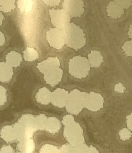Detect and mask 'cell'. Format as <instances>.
<instances>
[{
    "instance_id": "obj_1",
    "label": "cell",
    "mask_w": 132,
    "mask_h": 153,
    "mask_svg": "<svg viewBox=\"0 0 132 153\" xmlns=\"http://www.w3.org/2000/svg\"><path fill=\"white\" fill-rule=\"evenodd\" d=\"M60 62L57 57H49L37 65V68L43 74V78L47 84L55 86L62 79L63 71L60 68Z\"/></svg>"
},
{
    "instance_id": "obj_2",
    "label": "cell",
    "mask_w": 132,
    "mask_h": 153,
    "mask_svg": "<svg viewBox=\"0 0 132 153\" xmlns=\"http://www.w3.org/2000/svg\"><path fill=\"white\" fill-rule=\"evenodd\" d=\"M62 123L65 126L64 136L73 147L85 143L83 130L78 123L76 122L72 115L64 116Z\"/></svg>"
},
{
    "instance_id": "obj_3",
    "label": "cell",
    "mask_w": 132,
    "mask_h": 153,
    "mask_svg": "<svg viewBox=\"0 0 132 153\" xmlns=\"http://www.w3.org/2000/svg\"><path fill=\"white\" fill-rule=\"evenodd\" d=\"M65 44L76 51L83 47L86 43V34L82 29L74 23H70L65 28Z\"/></svg>"
},
{
    "instance_id": "obj_4",
    "label": "cell",
    "mask_w": 132,
    "mask_h": 153,
    "mask_svg": "<svg viewBox=\"0 0 132 153\" xmlns=\"http://www.w3.org/2000/svg\"><path fill=\"white\" fill-rule=\"evenodd\" d=\"M88 93L78 89L72 90L69 94L66 110L70 114L78 115L85 108Z\"/></svg>"
},
{
    "instance_id": "obj_5",
    "label": "cell",
    "mask_w": 132,
    "mask_h": 153,
    "mask_svg": "<svg viewBox=\"0 0 132 153\" xmlns=\"http://www.w3.org/2000/svg\"><path fill=\"white\" fill-rule=\"evenodd\" d=\"M88 59L81 56H76L70 59L69 62V73L77 79L86 78L90 71Z\"/></svg>"
},
{
    "instance_id": "obj_6",
    "label": "cell",
    "mask_w": 132,
    "mask_h": 153,
    "mask_svg": "<svg viewBox=\"0 0 132 153\" xmlns=\"http://www.w3.org/2000/svg\"><path fill=\"white\" fill-rule=\"evenodd\" d=\"M46 39L51 47L60 49L65 44V33L64 29L52 28L47 33Z\"/></svg>"
},
{
    "instance_id": "obj_7",
    "label": "cell",
    "mask_w": 132,
    "mask_h": 153,
    "mask_svg": "<svg viewBox=\"0 0 132 153\" xmlns=\"http://www.w3.org/2000/svg\"><path fill=\"white\" fill-rule=\"evenodd\" d=\"M52 24L56 28L64 29L70 23V16L65 10H52L49 11Z\"/></svg>"
},
{
    "instance_id": "obj_8",
    "label": "cell",
    "mask_w": 132,
    "mask_h": 153,
    "mask_svg": "<svg viewBox=\"0 0 132 153\" xmlns=\"http://www.w3.org/2000/svg\"><path fill=\"white\" fill-rule=\"evenodd\" d=\"M104 98L99 93L91 92L88 93L85 108L89 111L97 112L103 108Z\"/></svg>"
},
{
    "instance_id": "obj_9",
    "label": "cell",
    "mask_w": 132,
    "mask_h": 153,
    "mask_svg": "<svg viewBox=\"0 0 132 153\" xmlns=\"http://www.w3.org/2000/svg\"><path fill=\"white\" fill-rule=\"evenodd\" d=\"M63 6L64 10H66L70 17L80 16L84 12V5L82 1H64Z\"/></svg>"
},
{
    "instance_id": "obj_10",
    "label": "cell",
    "mask_w": 132,
    "mask_h": 153,
    "mask_svg": "<svg viewBox=\"0 0 132 153\" xmlns=\"http://www.w3.org/2000/svg\"><path fill=\"white\" fill-rule=\"evenodd\" d=\"M69 97V93L63 89H56L52 93L51 102L52 105L59 108L66 106Z\"/></svg>"
},
{
    "instance_id": "obj_11",
    "label": "cell",
    "mask_w": 132,
    "mask_h": 153,
    "mask_svg": "<svg viewBox=\"0 0 132 153\" xmlns=\"http://www.w3.org/2000/svg\"><path fill=\"white\" fill-rule=\"evenodd\" d=\"M1 137L8 143L13 142L18 140V133L14 126H6L1 129L0 132Z\"/></svg>"
},
{
    "instance_id": "obj_12",
    "label": "cell",
    "mask_w": 132,
    "mask_h": 153,
    "mask_svg": "<svg viewBox=\"0 0 132 153\" xmlns=\"http://www.w3.org/2000/svg\"><path fill=\"white\" fill-rule=\"evenodd\" d=\"M108 16L113 19L120 18L124 13L123 8L115 1H111L106 8Z\"/></svg>"
},
{
    "instance_id": "obj_13",
    "label": "cell",
    "mask_w": 132,
    "mask_h": 153,
    "mask_svg": "<svg viewBox=\"0 0 132 153\" xmlns=\"http://www.w3.org/2000/svg\"><path fill=\"white\" fill-rule=\"evenodd\" d=\"M52 92L45 87L41 88L37 93L36 99L37 102L42 105H47L51 102Z\"/></svg>"
},
{
    "instance_id": "obj_14",
    "label": "cell",
    "mask_w": 132,
    "mask_h": 153,
    "mask_svg": "<svg viewBox=\"0 0 132 153\" xmlns=\"http://www.w3.org/2000/svg\"><path fill=\"white\" fill-rule=\"evenodd\" d=\"M61 128L59 120L56 117H47L46 120L44 131L54 134L58 132Z\"/></svg>"
},
{
    "instance_id": "obj_15",
    "label": "cell",
    "mask_w": 132,
    "mask_h": 153,
    "mask_svg": "<svg viewBox=\"0 0 132 153\" xmlns=\"http://www.w3.org/2000/svg\"><path fill=\"white\" fill-rule=\"evenodd\" d=\"M13 68L5 62H0V82L10 81L13 76Z\"/></svg>"
},
{
    "instance_id": "obj_16",
    "label": "cell",
    "mask_w": 132,
    "mask_h": 153,
    "mask_svg": "<svg viewBox=\"0 0 132 153\" xmlns=\"http://www.w3.org/2000/svg\"><path fill=\"white\" fill-rule=\"evenodd\" d=\"M6 61L7 64L10 67L16 68L19 66L22 62V56L17 52L11 51L7 55Z\"/></svg>"
},
{
    "instance_id": "obj_17",
    "label": "cell",
    "mask_w": 132,
    "mask_h": 153,
    "mask_svg": "<svg viewBox=\"0 0 132 153\" xmlns=\"http://www.w3.org/2000/svg\"><path fill=\"white\" fill-rule=\"evenodd\" d=\"M88 62L91 67H100L103 61V57L98 51H91V53L88 55Z\"/></svg>"
},
{
    "instance_id": "obj_18",
    "label": "cell",
    "mask_w": 132,
    "mask_h": 153,
    "mask_svg": "<svg viewBox=\"0 0 132 153\" xmlns=\"http://www.w3.org/2000/svg\"><path fill=\"white\" fill-rule=\"evenodd\" d=\"M23 57L26 61L32 62L38 59L39 55L35 49L32 48H27L23 51Z\"/></svg>"
},
{
    "instance_id": "obj_19",
    "label": "cell",
    "mask_w": 132,
    "mask_h": 153,
    "mask_svg": "<svg viewBox=\"0 0 132 153\" xmlns=\"http://www.w3.org/2000/svg\"><path fill=\"white\" fill-rule=\"evenodd\" d=\"M15 1H1L0 0V11L7 13L10 12L15 8Z\"/></svg>"
},
{
    "instance_id": "obj_20",
    "label": "cell",
    "mask_w": 132,
    "mask_h": 153,
    "mask_svg": "<svg viewBox=\"0 0 132 153\" xmlns=\"http://www.w3.org/2000/svg\"><path fill=\"white\" fill-rule=\"evenodd\" d=\"M39 153H60L59 149L56 146L46 144L41 148Z\"/></svg>"
},
{
    "instance_id": "obj_21",
    "label": "cell",
    "mask_w": 132,
    "mask_h": 153,
    "mask_svg": "<svg viewBox=\"0 0 132 153\" xmlns=\"http://www.w3.org/2000/svg\"><path fill=\"white\" fill-rule=\"evenodd\" d=\"M47 118V117L46 116L43 114H40L39 116H37L35 117L36 126H37V130H44L45 124Z\"/></svg>"
},
{
    "instance_id": "obj_22",
    "label": "cell",
    "mask_w": 132,
    "mask_h": 153,
    "mask_svg": "<svg viewBox=\"0 0 132 153\" xmlns=\"http://www.w3.org/2000/svg\"><path fill=\"white\" fill-rule=\"evenodd\" d=\"M7 100V90L3 86L0 85V107L4 105Z\"/></svg>"
},
{
    "instance_id": "obj_23",
    "label": "cell",
    "mask_w": 132,
    "mask_h": 153,
    "mask_svg": "<svg viewBox=\"0 0 132 153\" xmlns=\"http://www.w3.org/2000/svg\"><path fill=\"white\" fill-rule=\"evenodd\" d=\"M132 41H127L125 43L122 48L125 52L126 56H131L132 55Z\"/></svg>"
},
{
    "instance_id": "obj_24",
    "label": "cell",
    "mask_w": 132,
    "mask_h": 153,
    "mask_svg": "<svg viewBox=\"0 0 132 153\" xmlns=\"http://www.w3.org/2000/svg\"><path fill=\"white\" fill-rule=\"evenodd\" d=\"M119 135L121 140H126L130 139L132 136V133L127 128H123L119 131Z\"/></svg>"
},
{
    "instance_id": "obj_25",
    "label": "cell",
    "mask_w": 132,
    "mask_h": 153,
    "mask_svg": "<svg viewBox=\"0 0 132 153\" xmlns=\"http://www.w3.org/2000/svg\"><path fill=\"white\" fill-rule=\"evenodd\" d=\"M89 147L86 144H82L74 147L75 153H87Z\"/></svg>"
},
{
    "instance_id": "obj_26",
    "label": "cell",
    "mask_w": 132,
    "mask_h": 153,
    "mask_svg": "<svg viewBox=\"0 0 132 153\" xmlns=\"http://www.w3.org/2000/svg\"><path fill=\"white\" fill-rule=\"evenodd\" d=\"M59 150L60 153H75L74 147L70 144H66L62 146Z\"/></svg>"
},
{
    "instance_id": "obj_27",
    "label": "cell",
    "mask_w": 132,
    "mask_h": 153,
    "mask_svg": "<svg viewBox=\"0 0 132 153\" xmlns=\"http://www.w3.org/2000/svg\"><path fill=\"white\" fill-rule=\"evenodd\" d=\"M0 153H14V150L10 145L4 146L0 149Z\"/></svg>"
},
{
    "instance_id": "obj_28",
    "label": "cell",
    "mask_w": 132,
    "mask_h": 153,
    "mask_svg": "<svg viewBox=\"0 0 132 153\" xmlns=\"http://www.w3.org/2000/svg\"><path fill=\"white\" fill-rule=\"evenodd\" d=\"M117 3H119L123 9H127L132 5L131 1H115Z\"/></svg>"
},
{
    "instance_id": "obj_29",
    "label": "cell",
    "mask_w": 132,
    "mask_h": 153,
    "mask_svg": "<svg viewBox=\"0 0 132 153\" xmlns=\"http://www.w3.org/2000/svg\"><path fill=\"white\" fill-rule=\"evenodd\" d=\"M126 88H124L122 84L120 83L118 84H116L115 86L114 90L115 92L119 93H123L125 91Z\"/></svg>"
},
{
    "instance_id": "obj_30",
    "label": "cell",
    "mask_w": 132,
    "mask_h": 153,
    "mask_svg": "<svg viewBox=\"0 0 132 153\" xmlns=\"http://www.w3.org/2000/svg\"><path fill=\"white\" fill-rule=\"evenodd\" d=\"M46 4L50 6H56L59 4L60 2V1L59 0H56V1H43Z\"/></svg>"
},
{
    "instance_id": "obj_31",
    "label": "cell",
    "mask_w": 132,
    "mask_h": 153,
    "mask_svg": "<svg viewBox=\"0 0 132 153\" xmlns=\"http://www.w3.org/2000/svg\"><path fill=\"white\" fill-rule=\"evenodd\" d=\"M132 114L131 115H128L127 117V127L128 129L132 131Z\"/></svg>"
},
{
    "instance_id": "obj_32",
    "label": "cell",
    "mask_w": 132,
    "mask_h": 153,
    "mask_svg": "<svg viewBox=\"0 0 132 153\" xmlns=\"http://www.w3.org/2000/svg\"><path fill=\"white\" fill-rule=\"evenodd\" d=\"M87 153H99V151H98L97 149L95 147H93L92 146H91L88 149Z\"/></svg>"
},
{
    "instance_id": "obj_33",
    "label": "cell",
    "mask_w": 132,
    "mask_h": 153,
    "mask_svg": "<svg viewBox=\"0 0 132 153\" xmlns=\"http://www.w3.org/2000/svg\"><path fill=\"white\" fill-rule=\"evenodd\" d=\"M5 42L4 35L3 34L2 32H0V47L4 44Z\"/></svg>"
},
{
    "instance_id": "obj_34",
    "label": "cell",
    "mask_w": 132,
    "mask_h": 153,
    "mask_svg": "<svg viewBox=\"0 0 132 153\" xmlns=\"http://www.w3.org/2000/svg\"><path fill=\"white\" fill-rule=\"evenodd\" d=\"M4 19V17L3 16L2 13L1 12H0V25H2V21H3Z\"/></svg>"
},
{
    "instance_id": "obj_35",
    "label": "cell",
    "mask_w": 132,
    "mask_h": 153,
    "mask_svg": "<svg viewBox=\"0 0 132 153\" xmlns=\"http://www.w3.org/2000/svg\"><path fill=\"white\" fill-rule=\"evenodd\" d=\"M128 35H129V38H132V25H130L129 31H128Z\"/></svg>"
},
{
    "instance_id": "obj_36",
    "label": "cell",
    "mask_w": 132,
    "mask_h": 153,
    "mask_svg": "<svg viewBox=\"0 0 132 153\" xmlns=\"http://www.w3.org/2000/svg\"><path fill=\"white\" fill-rule=\"evenodd\" d=\"M22 153V152H17V153Z\"/></svg>"
}]
</instances>
